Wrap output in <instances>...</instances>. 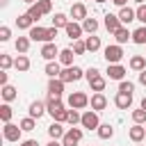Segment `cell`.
Wrapping results in <instances>:
<instances>
[{
	"mask_svg": "<svg viewBox=\"0 0 146 146\" xmlns=\"http://www.w3.org/2000/svg\"><path fill=\"white\" fill-rule=\"evenodd\" d=\"M46 105H48V114L52 116V121H57V123H64V121H66V116H68V110L64 107V103H62L59 98H52V96H48Z\"/></svg>",
	"mask_w": 146,
	"mask_h": 146,
	"instance_id": "6da1fadb",
	"label": "cell"
},
{
	"mask_svg": "<svg viewBox=\"0 0 146 146\" xmlns=\"http://www.w3.org/2000/svg\"><path fill=\"white\" fill-rule=\"evenodd\" d=\"M123 48L119 46V43H112V46H107L105 50H103V57L107 59V64H119L121 59H123Z\"/></svg>",
	"mask_w": 146,
	"mask_h": 146,
	"instance_id": "7a4b0ae2",
	"label": "cell"
},
{
	"mask_svg": "<svg viewBox=\"0 0 146 146\" xmlns=\"http://www.w3.org/2000/svg\"><path fill=\"white\" fill-rule=\"evenodd\" d=\"M80 78H84V71L80 66H66L62 73H59V80L66 84V82H78Z\"/></svg>",
	"mask_w": 146,
	"mask_h": 146,
	"instance_id": "3957f363",
	"label": "cell"
},
{
	"mask_svg": "<svg viewBox=\"0 0 146 146\" xmlns=\"http://www.w3.org/2000/svg\"><path fill=\"white\" fill-rule=\"evenodd\" d=\"M87 105H89V96L84 91H73L68 96V107L71 110H84Z\"/></svg>",
	"mask_w": 146,
	"mask_h": 146,
	"instance_id": "277c9868",
	"label": "cell"
},
{
	"mask_svg": "<svg viewBox=\"0 0 146 146\" xmlns=\"http://www.w3.org/2000/svg\"><path fill=\"white\" fill-rule=\"evenodd\" d=\"M80 125H82V128H87V130H98V125H100L98 112H94V110L82 112V121H80Z\"/></svg>",
	"mask_w": 146,
	"mask_h": 146,
	"instance_id": "5b68a950",
	"label": "cell"
},
{
	"mask_svg": "<svg viewBox=\"0 0 146 146\" xmlns=\"http://www.w3.org/2000/svg\"><path fill=\"white\" fill-rule=\"evenodd\" d=\"M21 132H23V128L16 123H5V128H2V137L7 141H21Z\"/></svg>",
	"mask_w": 146,
	"mask_h": 146,
	"instance_id": "8992f818",
	"label": "cell"
},
{
	"mask_svg": "<svg viewBox=\"0 0 146 146\" xmlns=\"http://www.w3.org/2000/svg\"><path fill=\"white\" fill-rule=\"evenodd\" d=\"M27 36L32 39V41H43V43H52L50 41V34H48V27H41V25H34L30 32H27Z\"/></svg>",
	"mask_w": 146,
	"mask_h": 146,
	"instance_id": "52a82bcc",
	"label": "cell"
},
{
	"mask_svg": "<svg viewBox=\"0 0 146 146\" xmlns=\"http://www.w3.org/2000/svg\"><path fill=\"white\" fill-rule=\"evenodd\" d=\"M80 139H82V130H80V128H68L66 135L62 137V144H64V146H78Z\"/></svg>",
	"mask_w": 146,
	"mask_h": 146,
	"instance_id": "ba28073f",
	"label": "cell"
},
{
	"mask_svg": "<svg viewBox=\"0 0 146 146\" xmlns=\"http://www.w3.org/2000/svg\"><path fill=\"white\" fill-rule=\"evenodd\" d=\"M105 73H107V78H110V80L121 82V80L125 78V73H128V71H125L121 64H107V71H105Z\"/></svg>",
	"mask_w": 146,
	"mask_h": 146,
	"instance_id": "9c48e42d",
	"label": "cell"
},
{
	"mask_svg": "<svg viewBox=\"0 0 146 146\" xmlns=\"http://www.w3.org/2000/svg\"><path fill=\"white\" fill-rule=\"evenodd\" d=\"M116 16H119L121 25H128V23L137 21V9H132V7H121V11H119Z\"/></svg>",
	"mask_w": 146,
	"mask_h": 146,
	"instance_id": "30bf717a",
	"label": "cell"
},
{
	"mask_svg": "<svg viewBox=\"0 0 146 146\" xmlns=\"http://www.w3.org/2000/svg\"><path fill=\"white\" fill-rule=\"evenodd\" d=\"M64 32H66V36H68L71 41H78V39L82 36V32H84V30H82V25H80V23L71 21V23H68V25L64 27Z\"/></svg>",
	"mask_w": 146,
	"mask_h": 146,
	"instance_id": "8fae6325",
	"label": "cell"
},
{
	"mask_svg": "<svg viewBox=\"0 0 146 146\" xmlns=\"http://www.w3.org/2000/svg\"><path fill=\"white\" fill-rule=\"evenodd\" d=\"M46 62H55V57H59V50H57V46H55V41L52 43H43V48H41V52H39Z\"/></svg>",
	"mask_w": 146,
	"mask_h": 146,
	"instance_id": "7c38bea8",
	"label": "cell"
},
{
	"mask_svg": "<svg viewBox=\"0 0 146 146\" xmlns=\"http://www.w3.org/2000/svg\"><path fill=\"white\" fill-rule=\"evenodd\" d=\"M62 94H64V82H62L59 78H52V80L48 82V96L62 98Z\"/></svg>",
	"mask_w": 146,
	"mask_h": 146,
	"instance_id": "4fadbf2b",
	"label": "cell"
},
{
	"mask_svg": "<svg viewBox=\"0 0 146 146\" xmlns=\"http://www.w3.org/2000/svg\"><path fill=\"white\" fill-rule=\"evenodd\" d=\"M103 23H105V30H107V32H112V34H114L116 30H121V27H123L116 14H105V21H103Z\"/></svg>",
	"mask_w": 146,
	"mask_h": 146,
	"instance_id": "5bb4252c",
	"label": "cell"
},
{
	"mask_svg": "<svg viewBox=\"0 0 146 146\" xmlns=\"http://www.w3.org/2000/svg\"><path fill=\"white\" fill-rule=\"evenodd\" d=\"M89 105H91L94 112H103V110L107 107V98H105V94H94V96L89 98Z\"/></svg>",
	"mask_w": 146,
	"mask_h": 146,
	"instance_id": "9a60e30c",
	"label": "cell"
},
{
	"mask_svg": "<svg viewBox=\"0 0 146 146\" xmlns=\"http://www.w3.org/2000/svg\"><path fill=\"white\" fill-rule=\"evenodd\" d=\"M46 112H48V105H46L43 100H34V103H30V116H32V119H41Z\"/></svg>",
	"mask_w": 146,
	"mask_h": 146,
	"instance_id": "2e32d148",
	"label": "cell"
},
{
	"mask_svg": "<svg viewBox=\"0 0 146 146\" xmlns=\"http://www.w3.org/2000/svg\"><path fill=\"white\" fill-rule=\"evenodd\" d=\"M68 14H71V18H73L75 23H78V21H84V18H87V7H84L82 2H75V5H71V11H68Z\"/></svg>",
	"mask_w": 146,
	"mask_h": 146,
	"instance_id": "e0dca14e",
	"label": "cell"
},
{
	"mask_svg": "<svg viewBox=\"0 0 146 146\" xmlns=\"http://www.w3.org/2000/svg\"><path fill=\"white\" fill-rule=\"evenodd\" d=\"M128 137H130L132 141H137V144H139V141L146 137V125H139V123H135V125L128 130Z\"/></svg>",
	"mask_w": 146,
	"mask_h": 146,
	"instance_id": "ac0fdd59",
	"label": "cell"
},
{
	"mask_svg": "<svg viewBox=\"0 0 146 146\" xmlns=\"http://www.w3.org/2000/svg\"><path fill=\"white\" fill-rule=\"evenodd\" d=\"M66 135V130L62 128V123H57V121H52L50 125H48V137L50 139H59L62 141V137Z\"/></svg>",
	"mask_w": 146,
	"mask_h": 146,
	"instance_id": "d6986e66",
	"label": "cell"
},
{
	"mask_svg": "<svg viewBox=\"0 0 146 146\" xmlns=\"http://www.w3.org/2000/svg\"><path fill=\"white\" fill-rule=\"evenodd\" d=\"M73 48H64V50H59V64L66 68V66H73Z\"/></svg>",
	"mask_w": 146,
	"mask_h": 146,
	"instance_id": "ffe728a7",
	"label": "cell"
},
{
	"mask_svg": "<svg viewBox=\"0 0 146 146\" xmlns=\"http://www.w3.org/2000/svg\"><path fill=\"white\" fill-rule=\"evenodd\" d=\"M114 105H116L119 110H128V107L132 105V96H130V94H116Z\"/></svg>",
	"mask_w": 146,
	"mask_h": 146,
	"instance_id": "44dd1931",
	"label": "cell"
},
{
	"mask_svg": "<svg viewBox=\"0 0 146 146\" xmlns=\"http://www.w3.org/2000/svg\"><path fill=\"white\" fill-rule=\"evenodd\" d=\"M16 27L18 30H32L34 27V21L27 14H21V16H16Z\"/></svg>",
	"mask_w": 146,
	"mask_h": 146,
	"instance_id": "7402d4cb",
	"label": "cell"
},
{
	"mask_svg": "<svg viewBox=\"0 0 146 146\" xmlns=\"http://www.w3.org/2000/svg\"><path fill=\"white\" fill-rule=\"evenodd\" d=\"M114 39H116V43H119V46H123V43H128V39H132V32L123 25L121 30H116V32H114Z\"/></svg>",
	"mask_w": 146,
	"mask_h": 146,
	"instance_id": "603a6c76",
	"label": "cell"
},
{
	"mask_svg": "<svg viewBox=\"0 0 146 146\" xmlns=\"http://www.w3.org/2000/svg\"><path fill=\"white\" fill-rule=\"evenodd\" d=\"M30 36H18L16 41H14V46H16V50H18V55H25L27 50H30Z\"/></svg>",
	"mask_w": 146,
	"mask_h": 146,
	"instance_id": "cb8c5ba5",
	"label": "cell"
},
{
	"mask_svg": "<svg viewBox=\"0 0 146 146\" xmlns=\"http://www.w3.org/2000/svg\"><path fill=\"white\" fill-rule=\"evenodd\" d=\"M14 68L21 71V73H25V71L30 68V57H27V55H18V57L14 59Z\"/></svg>",
	"mask_w": 146,
	"mask_h": 146,
	"instance_id": "d4e9b609",
	"label": "cell"
},
{
	"mask_svg": "<svg viewBox=\"0 0 146 146\" xmlns=\"http://www.w3.org/2000/svg\"><path fill=\"white\" fill-rule=\"evenodd\" d=\"M130 68L137 71V73H141V71L146 68V59H144L141 55H132V57H130Z\"/></svg>",
	"mask_w": 146,
	"mask_h": 146,
	"instance_id": "484cf974",
	"label": "cell"
},
{
	"mask_svg": "<svg viewBox=\"0 0 146 146\" xmlns=\"http://www.w3.org/2000/svg\"><path fill=\"white\" fill-rule=\"evenodd\" d=\"M59 73H62V64L59 62H48L46 64V75L52 80V78H59Z\"/></svg>",
	"mask_w": 146,
	"mask_h": 146,
	"instance_id": "4316f807",
	"label": "cell"
},
{
	"mask_svg": "<svg viewBox=\"0 0 146 146\" xmlns=\"http://www.w3.org/2000/svg\"><path fill=\"white\" fill-rule=\"evenodd\" d=\"M96 132H98V137H100V139H112V137H114V128H112L110 123H100Z\"/></svg>",
	"mask_w": 146,
	"mask_h": 146,
	"instance_id": "83f0119b",
	"label": "cell"
},
{
	"mask_svg": "<svg viewBox=\"0 0 146 146\" xmlns=\"http://www.w3.org/2000/svg\"><path fill=\"white\" fill-rule=\"evenodd\" d=\"M68 23H71V21H68V16H66V14H59V11H57V14L52 16V27H57V30H59V27L64 30Z\"/></svg>",
	"mask_w": 146,
	"mask_h": 146,
	"instance_id": "f1b7e54d",
	"label": "cell"
},
{
	"mask_svg": "<svg viewBox=\"0 0 146 146\" xmlns=\"http://www.w3.org/2000/svg\"><path fill=\"white\" fill-rule=\"evenodd\" d=\"M132 41L139 43V46H146V25H141V27H137L132 32Z\"/></svg>",
	"mask_w": 146,
	"mask_h": 146,
	"instance_id": "f546056e",
	"label": "cell"
},
{
	"mask_svg": "<svg viewBox=\"0 0 146 146\" xmlns=\"http://www.w3.org/2000/svg\"><path fill=\"white\" fill-rule=\"evenodd\" d=\"M82 30H84V32H89V34H96V30H98V21L87 16V18L82 21Z\"/></svg>",
	"mask_w": 146,
	"mask_h": 146,
	"instance_id": "4dcf8cb0",
	"label": "cell"
},
{
	"mask_svg": "<svg viewBox=\"0 0 146 146\" xmlns=\"http://www.w3.org/2000/svg\"><path fill=\"white\" fill-rule=\"evenodd\" d=\"M84 43H87V50H89V52H96V50H100V39H98L96 34L87 36V39H84Z\"/></svg>",
	"mask_w": 146,
	"mask_h": 146,
	"instance_id": "1f68e13d",
	"label": "cell"
},
{
	"mask_svg": "<svg viewBox=\"0 0 146 146\" xmlns=\"http://www.w3.org/2000/svg\"><path fill=\"white\" fill-rule=\"evenodd\" d=\"M91 91H96V94H103V89H105V84H107V80L103 78V75H98V78H94L91 82Z\"/></svg>",
	"mask_w": 146,
	"mask_h": 146,
	"instance_id": "d6a6232c",
	"label": "cell"
},
{
	"mask_svg": "<svg viewBox=\"0 0 146 146\" xmlns=\"http://www.w3.org/2000/svg\"><path fill=\"white\" fill-rule=\"evenodd\" d=\"M14 98H16V87L5 84V87H2V100H5V103H11Z\"/></svg>",
	"mask_w": 146,
	"mask_h": 146,
	"instance_id": "836d02e7",
	"label": "cell"
},
{
	"mask_svg": "<svg viewBox=\"0 0 146 146\" xmlns=\"http://www.w3.org/2000/svg\"><path fill=\"white\" fill-rule=\"evenodd\" d=\"M11 107H9V103H2L0 105V119H2V123H11Z\"/></svg>",
	"mask_w": 146,
	"mask_h": 146,
	"instance_id": "e575fe53",
	"label": "cell"
},
{
	"mask_svg": "<svg viewBox=\"0 0 146 146\" xmlns=\"http://www.w3.org/2000/svg\"><path fill=\"white\" fill-rule=\"evenodd\" d=\"M25 14H27V16H30V18L34 21V23H36V21H39V18L43 16V11L39 9V5H36V2H34V5H30V9H27Z\"/></svg>",
	"mask_w": 146,
	"mask_h": 146,
	"instance_id": "d590c367",
	"label": "cell"
},
{
	"mask_svg": "<svg viewBox=\"0 0 146 146\" xmlns=\"http://www.w3.org/2000/svg\"><path fill=\"white\" fill-rule=\"evenodd\" d=\"M80 121H82V114H80L78 110H68V116H66V123H71V125L75 128V125H78Z\"/></svg>",
	"mask_w": 146,
	"mask_h": 146,
	"instance_id": "8d00e7d4",
	"label": "cell"
},
{
	"mask_svg": "<svg viewBox=\"0 0 146 146\" xmlns=\"http://www.w3.org/2000/svg\"><path fill=\"white\" fill-rule=\"evenodd\" d=\"M132 91H135V84L130 80H121L119 82V94H130L132 96Z\"/></svg>",
	"mask_w": 146,
	"mask_h": 146,
	"instance_id": "74e56055",
	"label": "cell"
},
{
	"mask_svg": "<svg viewBox=\"0 0 146 146\" xmlns=\"http://www.w3.org/2000/svg\"><path fill=\"white\" fill-rule=\"evenodd\" d=\"M18 125H21V128H23L25 132H30V130H34V128H36V119H32V116H27V119H23V121H21Z\"/></svg>",
	"mask_w": 146,
	"mask_h": 146,
	"instance_id": "f35d334b",
	"label": "cell"
},
{
	"mask_svg": "<svg viewBox=\"0 0 146 146\" xmlns=\"http://www.w3.org/2000/svg\"><path fill=\"white\" fill-rule=\"evenodd\" d=\"M132 121L139 123V125L146 123V110H141V107H139V110H132Z\"/></svg>",
	"mask_w": 146,
	"mask_h": 146,
	"instance_id": "ab89813d",
	"label": "cell"
},
{
	"mask_svg": "<svg viewBox=\"0 0 146 146\" xmlns=\"http://www.w3.org/2000/svg\"><path fill=\"white\" fill-rule=\"evenodd\" d=\"M73 52H75V55H84V52H87V43H84L82 39L73 41Z\"/></svg>",
	"mask_w": 146,
	"mask_h": 146,
	"instance_id": "60d3db41",
	"label": "cell"
},
{
	"mask_svg": "<svg viewBox=\"0 0 146 146\" xmlns=\"http://www.w3.org/2000/svg\"><path fill=\"white\" fill-rule=\"evenodd\" d=\"M0 66H2V71H9V68L14 66V59H11L9 55H5V52H2V55H0Z\"/></svg>",
	"mask_w": 146,
	"mask_h": 146,
	"instance_id": "b9f144b4",
	"label": "cell"
},
{
	"mask_svg": "<svg viewBox=\"0 0 146 146\" xmlns=\"http://www.w3.org/2000/svg\"><path fill=\"white\" fill-rule=\"evenodd\" d=\"M36 5H39V9L43 14H50L52 11V0H36Z\"/></svg>",
	"mask_w": 146,
	"mask_h": 146,
	"instance_id": "7bdbcfd3",
	"label": "cell"
},
{
	"mask_svg": "<svg viewBox=\"0 0 146 146\" xmlns=\"http://www.w3.org/2000/svg\"><path fill=\"white\" fill-rule=\"evenodd\" d=\"M98 75H100V71H98V68H94V66H91V68H87V71H84V78H87V80H89V82H91V80H94V78H98Z\"/></svg>",
	"mask_w": 146,
	"mask_h": 146,
	"instance_id": "ee69618b",
	"label": "cell"
},
{
	"mask_svg": "<svg viewBox=\"0 0 146 146\" xmlns=\"http://www.w3.org/2000/svg\"><path fill=\"white\" fill-rule=\"evenodd\" d=\"M137 21H141L146 25V5H139L137 7Z\"/></svg>",
	"mask_w": 146,
	"mask_h": 146,
	"instance_id": "f6af8a7d",
	"label": "cell"
},
{
	"mask_svg": "<svg viewBox=\"0 0 146 146\" xmlns=\"http://www.w3.org/2000/svg\"><path fill=\"white\" fill-rule=\"evenodd\" d=\"M9 36H11V30L7 25H2L0 27V41H9Z\"/></svg>",
	"mask_w": 146,
	"mask_h": 146,
	"instance_id": "bcb514c9",
	"label": "cell"
},
{
	"mask_svg": "<svg viewBox=\"0 0 146 146\" xmlns=\"http://www.w3.org/2000/svg\"><path fill=\"white\" fill-rule=\"evenodd\" d=\"M0 84H2V87L9 84V73H7V71H0Z\"/></svg>",
	"mask_w": 146,
	"mask_h": 146,
	"instance_id": "7dc6e473",
	"label": "cell"
},
{
	"mask_svg": "<svg viewBox=\"0 0 146 146\" xmlns=\"http://www.w3.org/2000/svg\"><path fill=\"white\" fill-rule=\"evenodd\" d=\"M21 146H39V141L36 139H25V141H21Z\"/></svg>",
	"mask_w": 146,
	"mask_h": 146,
	"instance_id": "c3c4849f",
	"label": "cell"
},
{
	"mask_svg": "<svg viewBox=\"0 0 146 146\" xmlns=\"http://www.w3.org/2000/svg\"><path fill=\"white\" fill-rule=\"evenodd\" d=\"M139 82H141V84H144V87H146V68H144V71H141V73H139Z\"/></svg>",
	"mask_w": 146,
	"mask_h": 146,
	"instance_id": "681fc988",
	"label": "cell"
},
{
	"mask_svg": "<svg viewBox=\"0 0 146 146\" xmlns=\"http://www.w3.org/2000/svg\"><path fill=\"white\" fill-rule=\"evenodd\" d=\"M46 146H64V144H62V141H59V139H50V141H48V144H46Z\"/></svg>",
	"mask_w": 146,
	"mask_h": 146,
	"instance_id": "f907efd6",
	"label": "cell"
},
{
	"mask_svg": "<svg viewBox=\"0 0 146 146\" xmlns=\"http://www.w3.org/2000/svg\"><path fill=\"white\" fill-rule=\"evenodd\" d=\"M112 2H114V5H116V7H128V5H125V2H128V0H112Z\"/></svg>",
	"mask_w": 146,
	"mask_h": 146,
	"instance_id": "816d5d0a",
	"label": "cell"
},
{
	"mask_svg": "<svg viewBox=\"0 0 146 146\" xmlns=\"http://www.w3.org/2000/svg\"><path fill=\"white\" fill-rule=\"evenodd\" d=\"M139 107H141V110H146V96L141 98V105H139Z\"/></svg>",
	"mask_w": 146,
	"mask_h": 146,
	"instance_id": "f5cc1de1",
	"label": "cell"
},
{
	"mask_svg": "<svg viewBox=\"0 0 146 146\" xmlns=\"http://www.w3.org/2000/svg\"><path fill=\"white\" fill-rule=\"evenodd\" d=\"M132 2H137V5H146V0H132Z\"/></svg>",
	"mask_w": 146,
	"mask_h": 146,
	"instance_id": "db71d44e",
	"label": "cell"
},
{
	"mask_svg": "<svg viewBox=\"0 0 146 146\" xmlns=\"http://www.w3.org/2000/svg\"><path fill=\"white\" fill-rule=\"evenodd\" d=\"M23 2H27V5H34V2H36V0H23Z\"/></svg>",
	"mask_w": 146,
	"mask_h": 146,
	"instance_id": "11a10c76",
	"label": "cell"
},
{
	"mask_svg": "<svg viewBox=\"0 0 146 146\" xmlns=\"http://www.w3.org/2000/svg\"><path fill=\"white\" fill-rule=\"evenodd\" d=\"M7 2H9V0H0V5H2V7H5V5H7Z\"/></svg>",
	"mask_w": 146,
	"mask_h": 146,
	"instance_id": "9f6ffc18",
	"label": "cell"
},
{
	"mask_svg": "<svg viewBox=\"0 0 146 146\" xmlns=\"http://www.w3.org/2000/svg\"><path fill=\"white\" fill-rule=\"evenodd\" d=\"M96 2H98V5H103V2H105V0H96Z\"/></svg>",
	"mask_w": 146,
	"mask_h": 146,
	"instance_id": "6f0895ef",
	"label": "cell"
}]
</instances>
